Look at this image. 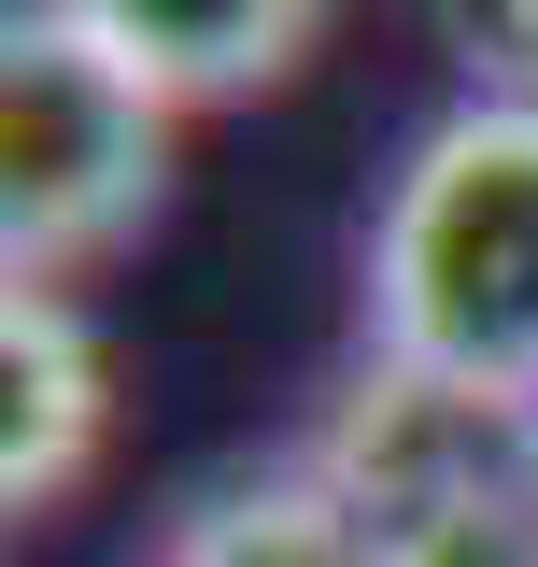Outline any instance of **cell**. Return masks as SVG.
<instances>
[{
    "instance_id": "cell-1",
    "label": "cell",
    "mask_w": 538,
    "mask_h": 567,
    "mask_svg": "<svg viewBox=\"0 0 538 567\" xmlns=\"http://www.w3.org/2000/svg\"><path fill=\"white\" fill-rule=\"evenodd\" d=\"M369 369L482 425H538V100H454L411 128L369 213Z\"/></svg>"
},
{
    "instance_id": "cell-2",
    "label": "cell",
    "mask_w": 538,
    "mask_h": 567,
    "mask_svg": "<svg viewBox=\"0 0 538 567\" xmlns=\"http://www.w3.org/2000/svg\"><path fill=\"white\" fill-rule=\"evenodd\" d=\"M170 128L185 114L142 71H114L43 0H14V29H0V284H71L128 227H156Z\"/></svg>"
},
{
    "instance_id": "cell-3",
    "label": "cell",
    "mask_w": 538,
    "mask_h": 567,
    "mask_svg": "<svg viewBox=\"0 0 538 567\" xmlns=\"http://www.w3.org/2000/svg\"><path fill=\"white\" fill-rule=\"evenodd\" d=\"M114 440V383L71 312V284H0V511L43 525Z\"/></svg>"
},
{
    "instance_id": "cell-4",
    "label": "cell",
    "mask_w": 538,
    "mask_h": 567,
    "mask_svg": "<svg viewBox=\"0 0 538 567\" xmlns=\"http://www.w3.org/2000/svg\"><path fill=\"white\" fill-rule=\"evenodd\" d=\"M43 14L85 29L114 71H142L170 114H213V100H269L340 0H43Z\"/></svg>"
},
{
    "instance_id": "cell-5",
    "label": "cell",
    "mask_w": 538,
    "mask_h": 567,
    "mask_svg": "<svg viewBox=\"0 0 538 567\" xmlns=\"http://www.w3.org/2000/svg\"><path fill=\"white\" fill-rule=\"evenodd\" d=\"M538 425H510V440H482V454H454L439 483L383 496L369 525H383V567H538V468H525Z\"/></svg>"
},
{
    "instance_id": "cell-6",
    "label": "cell",
    "mask_w": 538,
    "mask_h": 567,
    "mask_svg": "<svg viewBox=\"0 0 538 567\" xmlns=\"http://www.w3.org/2000/svg\"><path fill=\"white\" fill-rule=\"evenodd\" d=\"M156 567H383V525L327 483V468H283V483H241V496H199Z\"/></svg>"
},
{
    "instance_id": "cell-7",
    "label": "cell",
    "mask_w": 538,
    "mask_h": 567,
    "mask_svg": "<svg viewBox=\"0 0 538 567\" xmlns=\"http://www.w3.org/2000/svg\"><path fill=\"white\" fill-rule=\"evenodd\" d=\"M439 43L482 100H538V0H439Z\"/></svg>"
},
{
    "instance_id": "cell-8",
    "label": "cell",
    "mask_w": 538,
    "mask_h": 567,
    "mask_svg": "<svg viewBox=\"0 0 538 567\" xmlns=\"http://www.w3.org/2000/svg\"><path fill=\"white\" fill-rule=\"evenodd\" d=\"M525 468H538V440H525Z\"/></svg>"
}]
</instances>
